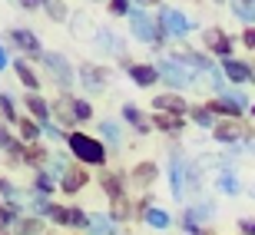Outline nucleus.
Segmentation results:
<instances>
[{
	"label": "nucleus",
	"instance_id": "f257e3e1",
	"mask_svg": "<svg viewBox=\"0 0 255 235\" xmlns=\"http://www.w3.org/2000/svg\"><path fill=\"white\" fill-rule=\"evenodd\" d=\"M70 149H73L83 162H103L106 159V149L96 139L83 136V132H73V136H70Z\"/></svg>",
	"mask_w": 255,
	"mask_h": 235
},
{
	"label": "nucleus",
	"instance_id": "f03ea898",
	"mask_svg": "<svg viewBox=\"0 0 255 235\" xmlns=\"http://www.w3.org/2000/svg\"><path fill=\"white\" fill-rule=\"evenodd\" d=\"M129 23H132V30H136V37L146 40V43H159V40H162V33L152 27V20L146 17L139 7H132V10H129Z\"/></svg>",
	"mask_w": 255,
	"mask_h": 235
},
{
	"label": "nucleus",
	"instance_id": "7ed1b4c3",
	"mask_svg": "<svg viewBox=\"0 0 255 235\" xmlns=\"http://www.w3.org/2000/svg\"><path fill=\"white\" fill-rule=\"evenodd\" d=\"M156 70H159V80H166V83H172V86H189L192 83V76L186 73L179 63H159Z\"/></svg>",
	"mask_w": 255,
	"mask_h": 235
},
{
	"label": "nucleus",
	"instance_id": "20e7f679",
	"mask_svg": "<svg viewBox=\"0 0 255 235\" xmlns=\"http://www.w3.org/2000/svg\"><path fill=\"white\" fill-rule=\"evenodd\" d=\"M43 60H47V66L53 70V76H57V83H60V86H73V73H70V63H66L60 53H47Z\"/></svg>",
	"mask_w": 255,
	"mask_h": 235
},
{
	"label": "nucleus",
	"instance_id": "39448f33",
	"mask_svg": "<svg viewBox=\"0 0 255 235\" xmlns=\"http://www.w3.org/2000/svg\"><path fill=\"white\" fill-rule=\"evenodd\" d=\"M159 20H162V27L169 30V33H176V37H182V33L189 30V20L182 17V13H176V10H166Z\"/></svg>",
	"mask_w": 255,
	"mask_h": 235
},
{
	"label": "nucleus",
	"instance_id": "423d86ee",
	"mask_svg": "<svg viewBox=\"0 0 255 235\" xmlns=\"http://www.w3.org/2000/svg\"><path fill=\"white\" fill-rule=\"evenodd\" d=\"M129 76H132L139 86H152L156 80H159V70H152V66H142V63H139V66H129Z\"/></svg>",
	"mask_w": 255,
	"mask_h": 235
},
{
	"label": "nucleus",
	"instance_id": "0eeeda50",
	"mask_svg": "<svg viewBox=\"0 0 255 235\" xmlns=\"http://www.w3.org/2000/svg\"><path fill=\"white\" fill-rule=\"evenodd\" d=\"M27 106H30V113L37 116L40 126H50V106L40 100V96H27Z\"/></svg>",
	"mask_w": 255,
	"mask_h": 235
},
{
	"label": "nucleus",
	"instance_id": "6e6552de",
	"mask_svg": "<svg viewBox=\"0 0 255 235\" xmlns=\"http://www.w3.org/2000/svg\"><path fill=\"white\" fill-rule=\"evenodd\" d=\"M152 176H156V162H139V166L132 169V182H136V186H149Z\"/></svg>",
	"mask_w": 255,
	"mask_h": 235
},
{
	"label": "nucleus",
	"instance_id": "1a4fd4ad",
	"mask_svg": "<svg viewBox=\"0 0 255 235\" xmlns=\"http://www.w3.org/2000/svg\"><path fill=\"white\" fill-rule=\"evenodd\" d=\"M226 76L232 80V83H242V80H249V66L246 63H239V60H226Z\"/></svg>",
	"mask_w": 255,
	"mask_h": 235
},
{
	"label": "nucleus",
	"instance_id": "9d476101",
	"mask_svg": "<svg viewBox=\"0 0 255 235\" xmlns=\"http://www.w3.org/2000/svg\"><path fill=\"white\" fill-rule=\"evenodd\" d=\"M90 235H116L113 219H106V216H93V219H90Z\"/></svg>",
	"mask_w": 255,
	"mask_h": 235
},
{
	"label": "nucleus",
	"instance_id": "9b49d317",
	"mask_svg": "<svg viewBox=\"0 0 255 235\" xmlns=\"http://www.w3.org/2000/svg\"><path fill=\"white\" fill-rule=\"evenodd\" d=\"M206 43L216 50V53H222V57L229 53V37L222 33V30H209V33H206Z\"/></svg>",
	"mask_w": 255,
	"mask_h": 235
},
{
	"label": "nucleus",
	"instance_id": "f8f14e48",
	"mask_svg": "<svg viewBox=\"0 0 255 235\" xmlns=\"http://www.w3.org/2000/svg\"><path fill=\"white\" fill-rule=\"evenodd\" d=\"M156 110H169V113H186V103L179 96H156Z\"/></svg>",
	"mask_w": 255,
	"mask_h": 235
},
{
	"label": "nucleus",
	"instance_id": "ddd939ff",
	"mask_svg": "<svg viewBox=\"0 0 255 235\" xmlns=\"http://www.w3.org/2000/svg\"><path fill=\"white\" fill-rule=\"evenodd\" d=\"M13 43H17V47H23V50H30V53H37V50H40L37 37H33L30 30H13Z\"/></svg>",
	"mask_w": 255,
	"mask_h": 235
},
{
	"label": "nucleus",
	"instance_id": "4468645a",
	"mask_svg": "<svg viewBox=\"0 0 255 235\" xmlns=\"http://www.w3.org/2000/svg\"><path fill=\"white\" fill-rule=\"evenodd\" d=\"M146 226L149 229H166L169 226V216L159 212V209H146Z\"/></svg>",
	"mask_w": 255,
	"mask_h": 235
},
{
	"label": "nucleus",
	"instance_id": "2eb2a0df",
	"mask_svg": "<svg viewBox=\"0 0 255 235\" xmlns=\"http://www.w3.org/2000/svg\"><path fill=\"white\" fill-rule=\"evenodd\" d=\"M13 70H17V76H20V83H23V86H30V90H37V76H33V70H30V66L23 63V60H20V63L13 66Z\"/></svg>",
	"mask_w": 255,
	"mask_h": 235
},
{
	"label": "nucleus",
	"instance_id": "dca6fc26",
	"mask_svg": "<svg viewBox=\"0 0 255 235\" xmlns=\"http://www.w3.org/2000/svg\"><path fill=\"white\" fill-rule=\"evenodd\" d=\"M123 116H126V119H129V122H132V126H136L139 132H146V129H149V122H142V116H139V110H136V106H129V103H126V106H123Z\"/></svg>",
	"mask_w": 255,
	"mask_h": 235
},
{
	"label": "nucleus",
	"instance_id": "f3484780",
	"mask_svg": "<svg viewBox=\"0 0 255 235\" xmlns=\"http://www.w3.org/2000/svg\"><path fill=\"white\" fill-rule=\"evenodd\" d=\"M17 235H40V222L37 219H17Z\"/></svg>",
	"mask_w": 255,
	"mask_h": 235
},
{
	"label": "nucleus",
	"instance_id": "a211bd4d",
	"mask_svg": "<svg viewBox=\"0 0 255 235\" xmlns=\"http://www.w3.org/2000/svg\"><path fill=\"white\" fill-rule=\"evenodd\" d=\"M103 186H106V192L113 196V202L123 199V186H120V179H116V176H103Z\"/></svg>",
	"mask_w": 255,
	"mask_h": 235
},
{
	"label": "nucleus",
	"instance_id": "6ab92c4d",
	"mask_svg": "<svg viewBox=\"0 0 255 235\" xmlns=\"http://www.w3.org/2000/svg\"><path fill=\"white\" fill-rule=\"evenodd\" d=\"M232 13L242 17L246 23H252V20H255V3H232Z\"/></svg>",
	"mask_w": 255,
	"mask_h": 235
},
{
	"label": "nucleus",
	"instance_id": "aec40b11",
	"mask_svg": "<svg viewBox=\"0 0 255 235\" xmlns=\"http://www.w3.org/2000/svg\"><path fill=\"white\" fill-rule=\"evenodd\" d=\"M236 136H239V126H236V122H226V126H216V139L229 142V139H236Z\"/></svg>",
	"mask_w": 255,
	"mask_h": 235
},
{
	"label": "nucleus",
	"instance_id": "412c9836",
	"mask_svg": "<svg viewBox=\"0 0 255 235\" xmlns=\"http://www.w3.org/2000/svg\"><path fill=\"white\" fill-rule=\"evenodd\" d=\"M83 182H86V176H83V172H66L63 189H66V192H76V189L83 186Z\"/></svg>",
	"mask_w": 255,
	"mask_h": 235
},
{
	"label": "nucleus",
	"instance_id": "4be33fe9",
	"mask_svg": "<svg viewBox=\"0 0 255 235\" xmlns=\"http://www.w3.org/2000/svg\"><path fill=\"white\" fill-rule=\"evenodd\" d=\"M156 126H159V129H166V132H172V129H179V126H182V119H176V116H162V113H156Z\"/></svg>",
	"mask_w": 255,
	"mask_h": 235
},
{
	"label": "nucleus",
	"instance_id": "5701e85b",
	"mask_svg": "<svg viewBox=\"0 0 255 235\" xmlns=\"http://www.w3.org/2000/svg\"><path fill=\"white\" fill-rule=\"evenodd\" d=\"M172 196H176V199H179L182 196V176H179V159H172Z\"/></svg>",
	"mask_w": 255,
	"mask_h": 235
},
{
	"label": "nucleus",
	"instance_id": "b1692460",
	"mask_svg": "<svg viewBox=\"0 0 255 235\" xmlns=\"http://www.w3.org/2000/svg\"><path fill=\"white\" fill-rule=\"evenodd\" d=\"M50 219H57V222H63V226H73V212L57 209V206H50Z\"/></svg>",
	"mask_w": 255,
	"mask_h": 235
},
{
	"label": "nucleus",
	"instance_id": "393cba45",
	"mask_svg": "<svg viewBox=\"0 0 255 235\" xmlns=\"http://www.w3.org/2000/svg\"><path fill=\"white\" fill-rule=\"evenodd\" d=\"M219 186H222V192H239V182L232 179V172H222L219 176Z\"/></svg>",
	"mask_w": 255,
	"mask_h": 235
},
{
	"label": "nucleus",
	"instance_id": "a878e982",
	"mask_svg": "<svg viewBox=\"0 0 255 235\" xmlns=\"http://www.w3.org/2000/svg\"><path fill=\"white\" fill-rule=\"evenodd\" d=\"M80 76H83L90 86H100V83H103V80H100V73H96V66H83V70H80Z\"/></svg>",
	"mask_w": 255,
	"mask_h": 235
},
{
	"label": "nucleus",
	"instance_id": "bb28decb",
	"mask_svg": "<svg viewBox=\"0 0 255 235\" xmlns=\"http://www.w3.org/2000/svg\"><path fill=\"white\" fill-rule=\"evenodd\" d=\"M192 119H196L199 126H212V113H209V110H202V106H199V110H192Z\"/></svg>",
	"mask_w": 255,
	"mask_h": 235
},
{
	"label": "nucleus",
	"instance_id": "cd10ccee",
	"mask_svg": "<svg viewBox=\"0 0 255 235\" xmlns=\"http://www.w3.org/2000/svg\"><path fill=\"white\" fill-rule=\"evenodd\" d=\"M90 116V103H83V100H73V119H86Z\"/></svg>",
	"mask_w": 255,
	"mask_h": 235
},
{
	"label": "nucleus",
	"instance_id": "c85d7f7f",
	"mask_svg": "<svg viewBox=\"0 0 255 235\" xmlns=\"http://www.w3.org/2000/svg\"><path fill=\"white\" fill-rule=\"evenodd\" d=\"M100 129L106 132V139H110V142H120V129H116L113 122H100Z\"/></svg>",
	"mask_w": 255,
	"mask_h": 235
},
{
	"label": "nucleus",
	"instance_id": "c756f323",
	"mask_svg": "<svg viewBox=\"0 0 255 235\" xmlns=\"http://www.w3.org/2000/svg\"><path fill=\"white\" fill-rule=\"evenodd\" d=\"M20 132H23V139H37V126H33V122H27V119H23V122H20Z\"/></svg>",
	"mask_w": 255,
	"mask_h": 235
},
{
	"label": "nucleus",
	"instance_id": "7c9ffc66",
	"mask_svg": "<svg viewBox=\"0 0 255 235\" xmlns=\"http://www.w3.org/2000/svg\"><path fill=\"white\" fill-rule=\"evenodd\" d=\"M0 110H3V116H7V119H10V122L17 119V116H13V103H10L7 96H0Z\"/></svg>",
	"mask_w": 255,
	"mask_h": 235
},
{
	"label": "nucleus",
	"instance_id": "2f4dec72",
	"mask_svg": "<svg viewBox=\"0 0 255 235\" xmlns=\"http://www.w3.org/2000/svg\"><path fill=\"white\" fill-rule=\"evenodd\" d=\"M13 146H17V142L10 139V136H7V129L0 126V149H10V152H13Z\"/></svg>",
	"mask_w": 255,
	"mask_h": 235
},
{
	"label": "nucleus",
	"instance_id": "473e14b6",
	"mask_svg": "<svg viewBox=\"0 0 255 235\" xmlns=\"http://www.w3.org/2000/svg\"><path fill=\"white\" fill-rule=\"evenodd\" d=\"M47 13H53V20H63V3H47Z\"/></svg>",
	"mask_w": 255,
	"mask_h": 235
},
{
	"label": "nucleus",
	"instance_id": "72a5a7b5",
	"mask_svg": "<svg viewBox=\"0 0 255 235\" xmlns=\"http://www.w3.org/2000/svg\"><path fill=\"white\" fill-rule=\"evenodd\" d=\"M129 212H126V206H123V199L120 202H113V219H126Z\"/></svg>",
	"mask_w": 255,
	"mask_h": 235
},
{
	"label": "nucleus",
	"instance_id": "f704fd0d",
	"mask_svg": "<svg viewBox=\"0 0 255 235\" xmlns=\"http://www.w3.org/2000/svg\"><path fill=\"white\" fill-rule=\"evenodd\" d=\"M110 7H113V13H129V3H123V0H116V3H110Z\"/></svg>",
	"mask_w": 255,
	"mask_h": 235
},
{
	"label": "nucleus",
	"instance_id": "c9c22d12",
	"mask_svg": "<svg viewBox=\"0 0 255 235\" xmlns=\"http://www.w3.org/2000/svg\"><path fill=\"white\" fill-rule=\"evenodd\" d=\"M37 186L43 189V192H50V189H53V179H50V176H40V179H37Z\"/></svg>",
	"mask_w": 255,
	"mask_h": 235
},
{
	"label": "nucleus",
	"instance_id": "e433bc0d",
	"mask_svg": "<svg viewBox=\"0 0 255 235\" xmlns=\"http://www.w3.org/2000/svg\"><path fill=\"white\" fill-rule=\"evenodd\" d=\"M239 229H242V232H246V235H255V222H252V219H246V222H242V226H239Z\"/></svg>",
	"mask_w": 255,
	"mask_h": 235
},
{
	"label": "nucleus",
	"instance_id": "4c0bfd02",
	"mask_svg": "<svg viewBox=\"0 0 255 235\" xmlns=\"http://www.w3.org/2000/svg\"><path fill=\"white\" fill-rule=\"evenodd\" d=\"M249 43V47H255V30H246V37H242Z\"/></svg>",
	"mask_w": 255,
	"mask_h": 235
},
{
	"label": "nucleus",
	"instance_id": "58836bf2",
	"mask_svg": "<svg viewBox=\"0 0 255 235\" xmlns=\"http://www.w3.org/2000/svg\"><path fill=\"white\" fill-rule=\"evenodd\" d=\"M7 222H10V216H7V212H3V209H0V229L7 226Z\"/></svg>",
	"mask_w": 255,
	"mask_h": 235
},
{
	"label": "nucleus",
	"instance_id": "ea45409f",
	"mask_svg": "<svg viewBox=\"0 0 255 235\" xmlns=\"http://www.w3.org/2000/svg\"><path fill=\"white\" fill-rule=\"evenodd\" d=\"M3 66H7V53H3V50H0V70H3Z\"/></svg>",
	"mask_w": 255,
	"mask_h": 235
}]
</instances>
